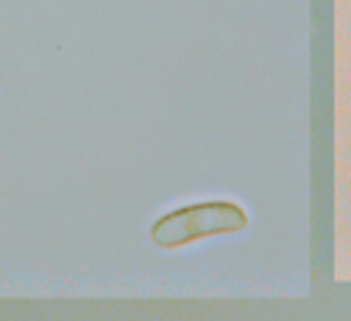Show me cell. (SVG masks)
<instances>
[{
  "label": "cell",
  "mask_w": 351,
  "mask_h": 321,
  "mask_svg": "<svg viewBox=\"0 0 351 321\" xmlns=\"http://www.w3.org/2000/svg\"><path fill=\"white\" fill-rule=\"evenodd\" d=\"M247 225H250V217L239 203L206 200V203H192L159 217L151 225V239L156 241V247L170 250V247L192 244L197 239H208V236L239 233Z\"/></svg>",
  "instance_id": "1"
}]
</instances>
